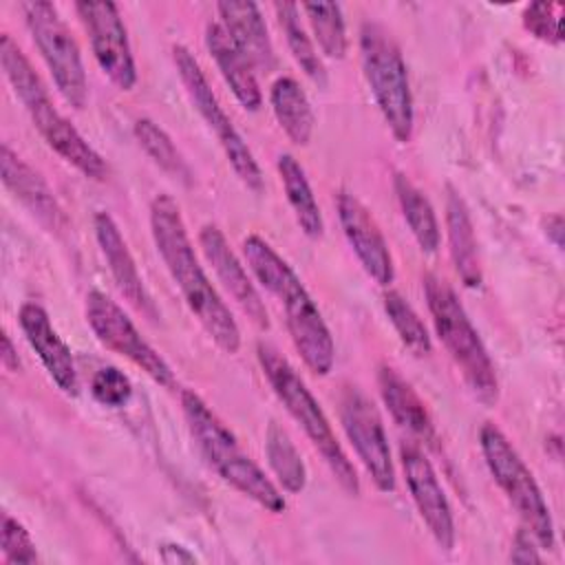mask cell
<instances>
[{
    "label": "cell",
    "instance_id": "obj_1",
    "mask_svg": "<svg viewBox=\"0 0 565 565\" xmlns=\"http://www.w3.org/2000/svg\"><path fill=\"white\" fill-rule=\"evenodd\" d=\"M150 234L168 274L205 333L225 353H236L241 349V329L230 307L203 271L188 236L181 207L170 194H157L152 199Z\"/></svg>",
    "mask_w": 565,
    "mask_h": 565
},
{
    "label": "cell",
    "instance_id": "obj_2",
    "mask_svg": "<svg viewBox=\"0 0 565 565\" xmlns=\"http://www.w3.org/2000/svg\"><path fill=\"white\" fill-rule=\"evenodd\" d=\"M243 256L258 282L285 307L291 342L307 369L316 375H329L335 362V344L318 305L296 271L265 238L256 234L243 241Z\"/></svg>",
    "mask_w": 565,
    "mask_h": 565
},
{
    "label": "cell",
    "instance_id": "obj_3",
    "mask_svg": "<svg viewBox=\"0 0 565 565\" xmlns=\"http://www.w3.org/2000/svg\"><path fill=\"white\" fill-rule=\"evenodd\" d=\"M0 64L7 82L11 84L15 97L22 102L33 126L42 139L53 148L66 163L79 170L86 179L104 181L108 177V166L102 154L79 135V130L53 106L49 90L26 55L2 33L0 38Z\"/></svg>",
    "mask_w": 565,
    "mask_h": 565
},
{
    "label": "cell",
    "instance_id": "obj_4",
    "mask_svg": "<svg viewBox=\"0 0 565 565\" xmlns=\"http://www.w3.org/2000/svg\"><path fill=\"white\" fill-rule=\"evenodd\" d=\"M181 408L188 430L207 461V466L234 490L256 501L260 508L278 514L285 510V497L260 466L241 448L232 430L194 391L181 393Z\"/></svg>",
    "mask_w": 565,
    "mask_h": 565
},
{
    "label": "cell",
    "instance_id": "obj_5",
    "mask_svg": "<svg viewBox=\"0 0 565 565\" xmlns=\"http://www.w3.org/2000/svg\"><path fill=\"white\" fill-rule=\"evenodd\" d=\"M258 364L263 369V375L267 377L271 391L282 402L291 419L302 428L307 439L313 444V448L320 452L324 463L329 466L335 481L347 490L349 494H360V477L355 472V466L347 457L344 448L340 446L324 411L320 408L313 393L307 388L305 380L298 375V371L289 364L285 355H280L274 347L260 342L256 347Z\"/></svg>",
    "mask_w": 565,
    "mask_h": 565
},
{
    "label": "cell",
    "instance_id": "obj_6",
    "mask_svg": "<svg viewBox=\"0 0 565 565\" xmlns=\"http://www.w3.org/2000/svg\"><path fill=\"white\" fill-rule=\"evenodd\" d=\"M424 291L435 331L444 349L457 364L468 391L479 404L488 408L494 406L499 399V380L494 364L455 289L444 278L428 274L424 278Z\"/></svg>",
    "mask_w": 565,
    "mask_h": 565
},
{
    "label": "cell",
    "instance_id": "obj_7",
    "mask_svg": "<svg viewBox=\"0 0 565 565\" xmlns=\"http://www.w3.org/2000/svg\"><path fill=\"white\" fill-rule=\"evenodd\" d=\"M360 60L373 99L399 143L413 137L415 108L404 57L393 35L377 22H364L360 29Z\"/></svg>",
    "mask_w": 565,
    "mask_h": 565
},
{
    "label": "cell",
    "instance_id": "obj_8",
    "mask_svg": "<svg viewBox=\"0 0 565 565\" xmlns=\"http://www.w3.org/2000/svg\"><path fill=\"white\" fill-rule=\"evenodd\" d=\"M479 446L486 459V466L510 501V505L516 510V514L523 521V527L532 532V536L539 541L541 547L552 550L554 547V521L550 514V508L545 503V497L530 472V468L523 463L510 439L503 435L499 426L492 422H486L479 428Z\"/></svg>",
    "mask_w": 565,
    "mask_h": 565
},
{
    "label": "cell",
    "instance_id": "obj_9",
    "mask_svg": "<svg viewBox=\"0 0 565 565\" xmlns=\"http://www.w3.org/2000/svg\"><path fill=\"white\" fill-rule=\"evenodd\" d=\"M24 22L62 99L82 110L88 99V82L77 40L51 2H24Z\"/></svg>",
    "mask_w": 565,
    "mask_h": 565
},
{
    "label": "cell",
    "instance_id": "obj_10",
    "mask_svg": "<svg viewBox=\"0 0 565 565\" xmlns=\"http://www.w3.org/2000/svg\"><path fill=\"white\" fill-rule=\"evenodd\" d=\"M172 60H174L177 73L185 86V93H188L194 110L201 115L205 126L214 132L232 170L236 172V177L241 179L243 185H247L252 192H260L263 190V172L254 159V152L249 150V146L245 143L241 132L234 128L232 119L225 115L201 64L183 44L172 46Z\"/></svg>",
    "mask_w": 565,
    "mask_h": 565
},
{
    "label": "cell",
    "instance_id": "obj_11",
    "mask_svg": "<svg viewBox=\"0 0 565 565\" xmlns=\"http://www.w3.org/2000/svg\"><path fill=\"white\" fill-rule=\"evenodd\" d=\"M86 322L102 347L130 360L159 386L174 388V373L170 364L148 344L128 313L104 291H88L86 296Z\"/></svg>",
    "mask_w": 565,
    "mask_h": 565
},
{
    "label": "cell",
    "instance_id": "obj_12",
    "mask_svg": "<svg viewBox=\"0 0 565 565\" xmlns=\"http://www.w3.org/2000/svg\"><path fill=\"white\" fill-rule=\"evenodd\" d=\"M340 422L373 486L380 492H393L395 468L388 437L377 406L358 386H344L340 395Z\"/></svg>",
    "mask_w": 565,
    "mask_h": 565
},
{
    "label": "cell",
    "instance_id": "obj_13",
    "mask_svg": "<svg viewBox=\"0 0 565 565\" xmlns=\"http://www.w3.org/2000/svg\"><path fill=\"white\" fill-rule=\"evenodd\" d=\"M75 13L88 33L93 55L104 75L121 90L137 84V66L126 24L115 2H77Z\"/></svg>",
    "mask_w": 565,
    "mask_h": 565
},
{
    "label": "cell",
    "instance_id": "obj_14",
    "mask_svg": "<svg viewBox=\"0 0 565 565\" xmlns=\"http://www.w3.org/2000/svg\"><path fill=\"white\" fill-rule=\"evenodd\" d=\"M399 459H402V470H404L408 492L413 497V503L422 521L426 523L435 543L441 550L450 552L455 547L452 508L448 503V497L439 483V477L430 459L413 441H404L399 446Z\"/></svg>",
    "mask_w": 565,
    "mask_h": 565
},
{
    "label": "cell",
    "instance_id": "obj_15",
    "mask_svg": "<svg viewBox=\"0 0 565 565\" xmlns=\"http://www.w3.org/2000/svg\"><path fill=\"white\" fill-rule=\"evenodd\" d=\"M338 218L342 225V232L358 256L362 269L382 287H388L395 280V265L388 249V243L375 223L373 214L364 207V203L349 194L340 192L338 201Z\"/></svg>",
    "mask_w": 565,
    "mask_h": 565
},
{
    "label": "cell",
    "instance_id": "obj_16",
    "mask_svg": "<svg viewBox=\"0 0 565 565\" xmlns=\"http://www.w3.org/2000/svg\"><path fill=\"white\" fill-rule=\"evenodd\" d=\"M199 245H201L205 260L216 271V278L227 289V294L234 298V302L241 307V311L258 329H267L269 316H267L265 302H263L258 289L254 287L252 278L247 276V269L236 258V254L230 249L225 234L214 223H207L199 232Z\"/></svg>",
    "mask_w": 565,
    "mask_h": 565
},
{
    "label": "cell",
    "instance_id": "obj_17",
    "mask_svg": "<svg viewBox=\"0 0 565 565\" xmlns=\"http://www.w3.org/2000/svg\"><path fill=\"white\" fill-rule=\"evenodd\" d=\"M18 322L29 347L35 351L57 388L66 395H77L79 382L73 353L55 331L46 309L38 302H24L18 311Z\"/></svg>",
    "mask_w": 565,
    "mask_h": 565
},
{
    "label": "cell",
    "instance_id": "obj_18",
    "mask_svg": "<svg viewBox=\"0 0 565 565\" xmlns=\"http://www.w3.org/2000/svg\"><path fill=\"white\" fill-rule=\"evenodd\" d=\"M93 227H95V238L97 245L102 249V256L108 263L110 276L117 285V289L121 291V296L143 316H148L150 320H157V307L150 298V294L146 291L143 278L137 269V263L115 223V218L108 212H97L93 218Z\"/></svg>",
    "mask_w": 565,
    "mask_h": 565
},
{
    "label": "cell",
    "instance_id": "obj_19",
    "mask_svg": "<svg viewBox=\"0 0 565 565\" xmlns=\"http://www.w3.org/2000/svg\"><path fill=\"white\" fill-rule=\"evenodd\" d=\"M0 172L4 188L51 232L66 225V216L53 196L49 183L24 159H20L7 143L0 148Z\"/></svg>",
    "mask_w": 565,
    "mask_h": 565
},
{
    "label": "cell",
    "instance_id": "obj_20",
    "mask_svg": "<svg viewBox=\"0 0 565 565\" xmlns=\"http://www.w3.org/2000/svg\"><path fill=\"white\" fill-rule=\"evenodd\" d=\"M221 26L236 44V49L247 57L252 68L271 71L276 64L274 44L265 24V18L256 2L249 0H225L216 4Z\"/></svg>",
    "mask_w": 565,
    "mask_h": 565
},
{
    "label": "cell",
    "instance_id": "obj_21",
    "mask_svg": "<svg viewBox=\"0 0 565 565\" xmlns=\"http://www.w3.org/2000/svg\"><path fill=\"white\" fill-rule=\"evenodd\" d=\"M377 388L382 395L384 406L388 408L391 417L413 437L424 444H435V424L433 417L419 397V393L406 382L393 366H380L377 371Z\"/></svg>",
    "mask_w": 565,
    "mask_h": 565
},
{
    "label": "cell",
    "instance_id": "obj_22",
    "mask_svg": "<svg viewBox=\"0 0 565 565\" xmlns=\"http://www.w3.org/2000/svg\"><path fill=\"white\" fill-rule=\"evenodd\" d=\"M205 46L238 104L245 110H258L263 104V95L254 68L218 22H210L205 26Z\"/></svg>",
    "mask_w": 565,
    "mask_h": 565
},
{
    "label": "cell",
    "instance_id": "obj_23",
    "mask_svg": "<svg viewBox=\"0 0 565 565\" xmlns=\"http://www.w3.org/2000/svg\"><path fill=\"white\" fill-rule=\"evenodd\" d=\"M446 230H448V249H450L455 271L459 274L466 287H472V289L479 287L483 276H481V258H479L475 225L463 196L455 188H448V196H446Z\"/></svg>",
    "mask_w": 565,
    "mask_h": 565
},
{
    "label": "cell",
    "instance_id": "obj_24",
    "mask_svg": "<svg viewBox=\"0 0 565 565\" xmlns=\"http://www.w3.org/2000/svg\"><path fill=\"white\" fill-rule=\"evenodd\" d=\"M269 102L274 117L289 141L296 146H307L313 135L316 117L302 86L294 77H278L271 84Z\"/></svg>",
    "mask_w": 565,
    "mask_h": 565
},
{
    "label": "cell",
    "instance_id": "obj_25",
    "mask_svg": "<svg viewBox=\"0 0 565 565\" xmlns=\"http://www.w3.org/2000/svg\"><path fill=\"white\" fill-rule=\"evenodd\" d=\"M276 168H278V177H280L285 196L294 210L296 223L300 225L305 236L320 238L324 232V221H322L320 205L313 196V190L307 181L302 166L298 163V159L294 154L282 152L276 161Z\"/></svg>",
    "mask_w": 565,
    "mask_h": 565
},
{
    "label": "cell",
    "instance_id": "obj_26",
    "mask_svg": "<svg viewBox=\"0 0 565 565\" xmlns=\"http://www.w3.org/2000/svg\"><path fill=\"white\" fill-rule=\"evenodd\" d=\"M395 194L399 201V210L402 216L411 230V234L415 236L417 245L422 247V252L426 254H435L441 241L439 234V223L435 216V210L430 205V201L426 199V194L402 172L395 174Z\"/></svg>",
    "mask_w": 565,
    "mask_h": 565
},
{
    "label": "cell",
    "instance_id": "obj_27",
    "mask_svg": "<svg viewBox=\"0 0 565 565\" xmlns=\"http://www.w3.org/2000/svg\"><path fill=\"white\" fill-rule=\"evenodd\" d=\"M265 452H267V463L274 477L278 479V483L282 486V490L289 494L302 492L307 486V466L296 444L291 441L289 433L276 422H269L267 426Z\"/></svg>",
    "mask_w": 565,
    "mask_h": 565
},
{
    "label": "cell",
    "instance_id": "obj_28",
    "mask_svg": "<svg viewBox=\"0 0 565 565\" xmlns=\"http://www.w3.org/2000/svg\"><path fill=\"white\" fill-rule=\"evenodd\" d=\"M274 11H276L278 24H280L282 33H285V40H287V46H289L294 60L298 62L302 73L313 84L324 88L327 86V68H324V64H322V60H320L311 38L307 35L305 26L300 24V9H298V4H294V2H276Z\"/></svg>",
    "mask_w": 565,
    "mask_h": 565
},
{
    "label": "cell",
    "instance_id": "obj_29",
    "mask_svg": "<svg viewBox=\"0 0 565 565\" xmlns=\"http://www.w3.org/2000/svg\"><path fill=\"white\" fill-rule=\"evenodd\" d=\"M132 132L139 141V146L143 148V152L172 179H179L181 183H190L192 181V170L188 166V161L183 159V154L179 152V148L174 146V141L170 139V135L154 124L148 117H141L135 121Z\"/></svg>",
    "mask_w": 565,
    "mask_h": 565
},
{
    "label": "cell",
    "instance_id": "obj_30",
    "mask_svg": "<svg viewBox=\"0 0 565 565\" xmlns=\"http://www.w3.org/2000/svg\"><path fill=\"white\" fill-rule=\"evenodd\" d=\"M300 9L309 20L320 51L327 57L342 60L349 49L342 7L338 2H305Z\"/></svg>",
    "mask_w": 565,
    "mask_h": 565
},
{
    "label": "cell",
    "instance_id": "obj_31",
    "mask_svg": "<svg viewBox=\"0 0 565 565\" xmlns=\"http://www.w3.org/2000/svg\"><path fill=\"white\" fill-rule=\"evenodd\" d=\"M382 300H384V311H386L395 333L399 335L402 344L415 358H426L433 351V342H430L426 324L422 322L417 311L411 307V302H406V298L397 291H386L382 296Z\"/></svg>",
    "mask_w": 565,
    "mask_h": 565
},
{
    "label": "cell",
    "instance_id": "obj_32",
    "mask_svg": "<svg viewBox=\"0 0 565 565\" xmlns=\"http://www.w3.org/2000/svg\"><path fill=\"white\" fill-rule=\"evenodd\" d=\"M90 395L108 408H121L132 397V384L117 366H102L90 380Z\"/></svg>",
    "mask_w": 565,
    "mask_h": 565
},
{
    "label": "cell",
    "instance_id": "obj_33",
    "mask_svg": "<svg viewBox=\"0 0 565 565\" xmlns=\"http://www.w3.org/2000/svg\"><path fill=\"white\" fill-rule=\"evenodd\" d=\"M561 4L532 2L523 11V26L541 42L561 44Z\"/></svg>",
    "mask_w": 565,
    "mask_h": 565
},
{
    "label": "cell",
    "instance_id": "obj_34",
    "mask_svg": "<svg viewBox=\"0 0 565 565\" xmlns=\"http://www.w3.org/2000/svg\"><path fill=\"white\" fill-rule=\"evenodd\" d=\"M2 554L7 563H35L38 561V552H35V543L31 539V534L26 532V527L9 516L2 514Z\"/></svg>",
    "mask_w": 565,
    "mask_h": 565
},
{
    "label": "cell",
    "instance_id": "obj_35",
    "mask_svg": "<svg viewBox=\"0 0 565 565\" xmlns=\"http://www.w3.org/2000/svg\"><path fill=\"white\" fill-rule=\"evenodd\" d=\"M539 547H541V545H539V541L532 536V532L521 525V530H516L514 541H512L510 561H514V563H541Z\"/></svg>",
    "mask_w": 565,
    "mask_h": 565
},
{
    "label": "cell",
    "instance_id": "obj_36",
    "mask_svg": "<svg viewBox=\"0 0 565 565\" xmlns=\"http://www.w3.org/2000/svg\"><path fill=\"white\" fill-rule=\"evenodd\" d=\"M161 558L166 563H192L194 561V556L185 547L174 545V543H168L161 547Z\"/></svg>",
    "mask_w": 565,
    "mask_h": 565
},
{
    "label": "cell",
    "instance_id": "obj_37",
    "mask_svg": "<svg viewBox=\"0 0 565 565\" xmlns=\"http://www.w3.org/2000/svg\"><path fill=\"white\" fill-rule=\"evenodd\" d=\"M2 355V364H4V369L7 371H11V373H15L18 369H20V360H18V353H15V349H13V342H11V338L7 335V333H2V351H0Z\"/></svg>",
    "mask_w": 565,
    "mask_h": 565
},
{
    "label": "cell",
    "instance_id": "obj_38",
    "mask_svg": "<svg viewBox=\"0 0 565 565\" xmlns=\"http://www.w3.org/2000/svg\"><path fill=\"white\" fill-rule=\"evenodd\" d=\"M547 234H552V243L561 249L563 241H561V234H563V216L561 214H554L547 218Z\"/></svg>",
    "mask_w": 565,
    "mask_h": 565
}]
</instances>
